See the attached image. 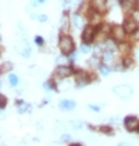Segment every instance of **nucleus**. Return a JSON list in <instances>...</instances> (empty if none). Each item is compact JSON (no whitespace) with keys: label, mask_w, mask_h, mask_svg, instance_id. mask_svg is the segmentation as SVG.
<instances>
[{"label":"nucleus","mask_w":139,"mask_h":146,"mask_svg":"<svg viewBox=\"0 0 139 146\" xmlns=\"http://www.w3.org/2000/svg\"><path fill=\"white\" fill-rule=\"evenodd\" d=\"M58 46H60V50H61L64 54H70V53H72V50H74V42H72V39H71L70 36H61Z\"/></svg>","instance_id":"f257e3e1"},{"label":"nucleus","mask_w":139,"mask_h":146,"mask_svg":"<svg viewBox=\"0 0 139 146\" xmlns=\"http://www.w3.org/2000/svg\"><path fill=\"white\" fill-rule=\"evenodd\" d=\"M135 6H136V9L139 10V0H136V1H135Z\"/></svg>","instance_id":"bb28decb"},{"label":"nucleus","mask_w":139,"mask_h":146,"mask_svg":"<svg viewBox=\"0 0 139 146\" xmlns=\"http://www.w3.org/2000/svg\"><path fill=\"white\" fill-rule=\"evenodd\" d=\"M72 74V70L70 67H64V66H61V67H58L56 70V77L58 78H67Z\"/></svg>","instance_id":"0eeeda50"},{"label":"nucleus","mask_w":139,"mask_h":146,"mask_svg":"<svg viewBox=\"0 0 139 146\" xmlns=\"http://www.w3.org/2000/svg\"><path fill=\"white\" fill-rule=\"evenodd\" d=\"M38 1H40V3H45V1H46V0H38Z\"/></svg>","instance_id":"c85d7f7f"},{"label":"nucleus","mask_w":139,"mask_h":146,"mask_svg":"<svg viewBox=\"0 0 139 146\" xmlns=\"http://www.w3.org/2000/svg\"><path fill=\"white\" fill-rule=\"evenodd\" d=\"M70 139H71V136H70L68 134H64L61 136V142H68Z\"/></svg>","instance_id":"6ab92c4d"},{"label":"nucleus","mask_w":139,"mask_h":146,"mask_svg":"<svg viewBox=\"0 0 139 146\" xmlns=\"http://www.w3.org/2000/svg\"><path fill=\"white\" fill-rule=\"evenodd\" d=\"M71 146H81V145H78V143H74V145H71Z\"/></svg>","instance_id":"c756f323"},{"label":"nucleus","mask_w":139,"mask_h":146,"mask_svg":"<svg viewBox=\"0 0 139 146\" xmlns=\"http://www.w3.org/2000/svg\"><path fill=\"white\" fill-rule=\"evenodd\" d=\"M100 71H102V74H103V75H109V74L111 72V71H110V68H107V67H102L100 68Z\"/></svg>","instance_id":"dca6fc26"},{"label":"nucleus","mask_w":139,"mask_h":146,"mask_svg":"<svg viewBox=\"0 0 139 146\" xmlns=\"http://www.w3.org/2000/svg\"><path fill=\"white\" fill-rule=\"evenodd\" d=\"M25 109H26V104H23L21 107H18V113H24L25 111Z\"/></svg>","instance_id":"5701e85b"},{"label":"nucleus","mask_w":139,"mask_h":146,"mask_svg":"<svg viewBox=\"0 0 139 146\" xmlns=\"http://www.w3.org/2000/svg\"><path fill=\"white\" fill-rule=\"evenodd\" d=\"M9 79H10V84H11L13 86L18 84V78H17V77H15L14 74H10V75H9Z\"/></svg>","instance_id":"9b49d317"},{"label":"nucleus","mask_w":139,"mask_h":146,"mask_svg":"<svg viewBox=\"0 0 139 146\" xmlns=\"http://www.w3.org/2000/svg\"><path fill=\"white\" fill-rule=\"evenodd\" d=\"M72 127H74V129H81L82 124L81 123H72Z\"/></svg>","instance_id":"4be33fe9"},{"label":"nucleus","mask_w":139,"mask_h":146,"mask_svg":"<svg viewBox=\"0 0 139 146\" xmlns=\"http://www.w3.org/2000/svg\"><path fill=\"white\" fill-rule=\"evenodd\" d=\"M111 35H113V38L116 39V40H124V38H125V29H124V27H120V25H114L113 27V29H111Z\"/></svg>","instance_id":"39448f33"},{"label":"nucleus","mask_w":139,"mask_h":146,"mask_svg":"<svg viewBox=\"0 0 139 146\" xmlns=\"http://www.w3.org/2000/svg\"><path fill=\"white\" fill-rule=\"evenodd\" d=\"M7 68H11V64H4V66H3V68H1V71L4 72V71H6Z\"/></svg>","instance_id":"393cba45"},{"label":"nucleus","mask_w":139,"mask_h":146,"mask_svg":"<svg viewBox=\"0 0 139 146\" xmlns=\"http://www.w3.org/2000/svg\"><path fill=\"white\" fill-rule=\"evenodd\" d=\"M121 4H122V10H124V11H128V10H129V1H128V0H122Z\"/></svg>","instance_id":"f8f14e48"},{"label":"nucleus","mask_w":139,"mask_h":146,"mask_svg":"<svg viewBox=\"0 0 139 146\" xmlns=\"http://www.w3.org/2000/svg\"><path fill=\"white\" fill-rule=\"evenodd\" d=\"M81 52L82 53H89V52H91V49H89V46L88 45H85V43H83V45L81 46Z\"/></svg>","instance_id":"2eb2a0df"},{"label":"nucleus","mask_w":139,"mask_h":146,"mask_svg":"<svg viewBox=\"0 0 139 146\" xmlns=\"http://www.w3.org/2000/svg\"><path fill=\"white\" fill-rule=\"evenodd\" d=\"M38 17H39L38 20H39L40 23H46V21H47V15H45V14H42V15H38Z\"/></svg>","instance_id":"aec40b11"},{"label":"nucleus","mask_w":139,"mask_h":146,"mask_svg":"<svg viewBox=\"0 0 139 146\" xmlns=\"http://www.w3.org/2000/svg\"><path fill=\"white\" fill-rule=\"evenodd\" d=\"M89 109L93 111H99L100 110V106H96V104H89Z\"/></svg>","instance_id":"412c9836"},{"label":"nucleus","mask_w":139,"mask_h":146,"mask_svg":"<svg viewBox=\"0 0 139 146\" xmlns=\"http://www.w3.org/2000/svg\"><path fill=\"white\" fill-rule=\"evenodd\" d=\"M72 24L75 25V28H82L83 27V21L81 20V17L77 15V14L72 15Z\"/></svg>","instance_id":"9d476101"},{"label":"nucleus","mask_w":139,"mask_h":146,"mask_svg":"<svg viewBox=\"0 0 139 146\" xmlns=\"http://www.w3.org/2000/svg\"><path fill=\"white\" fill-rule=\"evenodd\" d=\"M107 32H109V28H107V27H103V28H102V31L99 32V36H100V38H106Z\"/></svg>","instance_id":"ddd939ff"},{"label":"nucleus","mask_w":139,"mask_h":146,"mask_svg":"<svg viewBox=\"0 0 139 146\" xmlns=\"http://www.w3.org/2000/svg\"><path fill=\"white\" fill-rule=\"evenodd\" d=\"M0 102H1V109H4V107H6V96H4V95H1V96H0Z\"/></svg>","instance_id":"a211bd4d"},{"label":"nucleus","mask_w":139,"mask_h":146,"mask_svg":"<svg viewBox=\"0 0 139 146\" xmlns=\"http://www.w3.org/2000/svg\"><path fill=\"white\" fill-rule=\"evenodd\" d=\"M64 61H66V58H64V57H58L57 58V63H64Z\"/></svg>","instance_id":"a878e982"},{"label":"nucleus","mask_w":139,"mask_h":146,"mask_svg":"<svg viewBox=\"0 0 139 146\" xmlns=\"http://www.w3.org/2000/svg\"><path fill=\"white\" fill-rule=\"evenodd\" d=\"M36 43H38V45H40V43H43V39H42L40 36H36Z\"/></svg>","instance_id":"b1692460"},{"label":"nucleus","mask_w":139,"mask_h":146,"mask_svg":"<svg viewBox=\"0 0 139 146\" xmlns=\"http://www.w3.org/2000/svg\"><path fill=\"white\" fill-rule=\"evenodd\" d=\"M60 109H63V110H72L77 104H75V102L72 100H60Z\"/></svg>","instance_id":"1a4fd4ad"},{"label":"nucleus","mask_w":139,"mask_h":146,"mask_svg":"<svg viewBox=\"0 0 139 146\" xmlns=\"http://www.w3.org/2000/svg\"><path fill=\"white\" fill-rule=\"evenodd\" d=\"M92 6L96 11H106V0H92Z\"/></svg>","instance_id":"6e6552de"},{"label":"nucleus","mask_w":139,"mask_h":146,"mask_svg":"<svg viewBox=\"0 0 139 146\" xmlns=\"http://www.w3.org/2000/svg\"><path fill=\"white\" fill-rule=\"evenodd\" d=\"M124 29H125V32L128 34H134V32H136V29H138V23L134 20V18H127L125 21H124Z\"/></svg>","instance_id":"20e7f679"},{"label":"nucleus","mask_w":139,"mask_h":146,"mask_svg":"<svg viewBox=\"0 0 139 146\" xmlns=\"http://www.w3.org/2000/svg\"><path fill=\"white\" fill-rule=\"evenodd\" d=\"M71 1H77V3H78V1H79V0H71Z\"/></svg>","instance_id":"7c9ffc66"},{"label":"nucleus","mask_w":139,"mask_h":146,"mask_svg":"<svg viewBox=\"0 0 139 146\" xmlns=\"http://www.w3.org/2000/svg\"><path fill=\"white\" fill-rule=\"evenodd\" d=\"M111 60H113V54L111 53H106L104 54V61L106 63H111Z\"/></svg>","instance_id":"4468645a"},{"label":"nucleus","mask_w":139,"mask_h":146,"mask_svg":"<svg viewBox=\"0 0 139 146\" xmlns=\"http://www.w3.org/2000/svg\"><path fill=\"white\" fill-rule=\"evenodd\" d=\"M93 36H95V28L93 27H86L85 28V31H83V34H82V39H83V42H92L93 40Z\"/></svg>","instance_id":"423d86ee"},{"label":"nucleus","mask_w":139,"mask_h":146,"mask_svg":"<svg viewBox=\"0 0 139 146\" xmlns=\"http://www.w3.org/2000/svg\"><path fill=\"white\" fill-rule=\"evenodd\" d=\"M136 39H139V31L136 32Z\"/></svg>","instance_id":"cd10ccee"},{"label":"nucleus","mask_w":139,"mask_h":146,"mask_svg":"<svg viewBox=\"0 0 139 146\" xmlns=\"http://www.w3.org/2000/svg\"><path fill=\"white\" fill-rule=\"evenodd\" d=\"M113 92L116 93L117 96L122 98V99H128L131 95H132V89L128 86V85H120V86H114Z\"/></svg>","instance_id":"f03ea898"},{"label":"nucleus","mask_w":139,"mask_h":146,"mask_svg":"<svg viewBox=\"0 0 139 146\" xmlns=\"http://www.w3.org/2000/svg\"><path fill=\"white\" fill-rule=\"evenodd\" d=\"M77 82H78L79 85H83V84H86V78H83V77H77Z\"/></svg>","instance_id":"f3484780"},{"label":"nucleus","mask_w":139,"mask_h":146,"mask_svg":"<svg viewBox=\"0 0 139 146\" xmlns=\"http://www.w3.org/2000/svg\"><path fill=\"white\" fill-rule=\"evenodd\" d=\"M124 124H125L127 131H129V132L135 131V129L139 127L138 118H136V117H134V115H128L127 118H125V121H124Z\"/></svg>","instance_id":"7ed1b4c3"}]
</instances>
